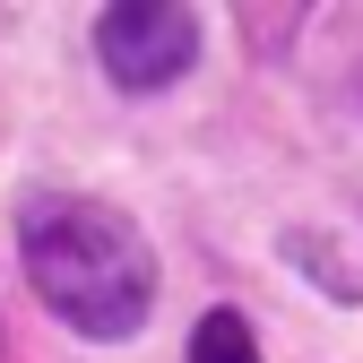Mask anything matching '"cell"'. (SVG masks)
<instances>
[{"instance_id": "obj_2", "label": "cell", "mask_w": 363, "mask_h": 363, "mask_svg": "<svg viewBox=\"0 0 363 363\" xmlns=\"http://www.w3.org/2000/svg\"><path fill=\"white\" fill-rule=\"evenodd\" d=\"M96 52L113 69V86L147 96V86H173L182 69L199 61V18L164 9V0H121V9L96 18Z\"/></svg>"}, {"instance_id": "obj_3", "label": "cell", "mask_w": 363, "mask_h": 363, "mask_svg": "<svg viewBox=\"0 0 363 363\" xmlns=\"http://www.w3.org/2000/svg\"><path fill=\"white\" fill-rule=\"evenodd\" d=\"M191 363H259L251 320H242V311H208V320H199V337H191Z\"/></svg>"}, {"instance_id": "obj_1", "label": "cell", "mask_w": 363, "mask_h": 363, "mask_svg": "<svg viewBox=\"0 0 363 363\" xmlns=\"http://www.w3.org/2000/svg\"><path fill=\"white\" fill-rule=\"evenodd\" d=\"M18 251H26V286L43 294V311L69 320L78 337H130L156 303V251L104 199H78V191L26 199Z\"/></svg>"}]
</instances>
